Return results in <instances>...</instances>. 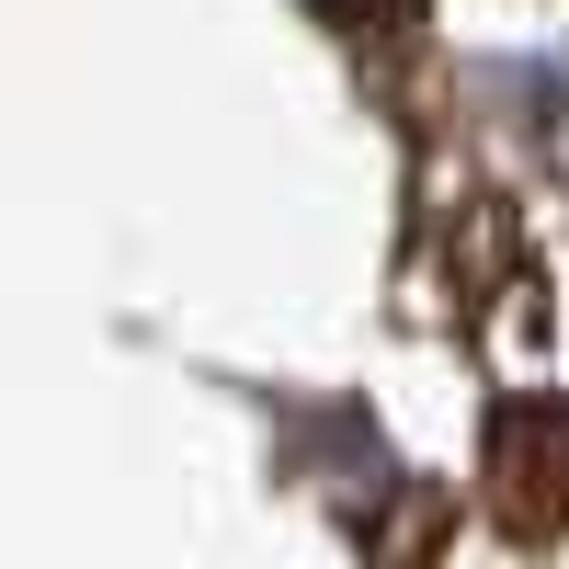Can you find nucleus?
<instances>
[{
	"instance_id": "obj_1",
	"label": "nucleus",
	"mask_w": 569,
	"mask_h": 569,
	"mask_svg": "<svg viewBox=\"0 0 569 569\" xmlns=\"http://www.w3.org/2000/svg\"><path fill=\"white\" fill-rule=\"evenodd\" d=\"M490 501L512 536H569V399H501L490 421Z\"/></svg>"
}]
</instances>
